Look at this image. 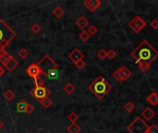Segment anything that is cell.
<instances>
[{"label": "cell", "mask_w": 158, "mask_h": 133, "mask_svg": "<svg viewBox=\"0 0 158 133\" xmlns=\"http://www.w3.org/2000/svg\"><path fill=\"white\" fill-rule=\"evenodd\" d=\"M79 37H80L81 41H82L83 43H85V42H87V41L91 38V35L89 34V32H88L87 31L83 30V31L80 33Z\"/></svg>", "instance_id": "cell-22"}, {"label": "cell", "mask_w": 158, "mask_h": 133, "mask_svg": "<svg viewBox=\"0 0 158 133\" xmlns=\"http://www.w3.org/2000/svg\"><path fill=\"white\" fill-rule=\"evenodd\" d=\"M44 75L48 79H56L58 76V72H57V69H51Z\"/></svg>", "instance_id": "cell-21"}, {"label": "cell", "mask_w": 158, "mask_h": 133, "mask_svg": "<svg viewBox=\"0 0 158 133\" xmlns=\"http://www.w3.org/2000/svg\"><path fill=\"white\" fill-rule=\"evenodd\" d=\"M4 73H5V69L0 65V78L3 76V74H4Z\"/></svg>", "instance_id": "cell-37"}, {"label": "cell", "mask_w": 158, "mask_h": 133, "mask_svg": "<svg viewBox=\"0 0 158 133\" xmlns=\"http://www.w3.org/2000/svg\"><path fill=\"white\" fill-rule=\"evenodd\" d=\"M52 13H53V15L56 18V19H61L63 16H64V9L61 7V6H56L54 9H53V11H52Z\"/></svg>", "instance_id": "cell-18"}, {"label": "cell", "mask_w": 158, "mask_h": 133, "mask_svg": "<svg viewBox=\"0 0 158 133\" xmlns=\"http://www.w3.org/2000/svg\"><path fill=\"white\" fill-rule=\"evenodd\" d=\"M16 37V32L0 18V53L5 51Z\"/></svg>", "instance_id": "cell-3"}, {"label": "cell", "mask_w": 158, "mask_h": 133, "mask_svg": "<svg viewBox=\"0 0 158 133\" xmlns=\"http://www.w3.org/2000/svg\"><path fill=\"white\" fill-rule=\"evenodd\" d=\"M89 90L92 92V94L99 100H103L106 95L111 92L112 86L111 84L103 77L99 76L97 77L90 85Z\"/></svg>", "instance_id": "cell-2"}, {"label": "cell", "mask_w": 158, "mask_h": 133, "mask_svg": "<svg viewBox=\"0 0 158 133\" xmlns=\"http://www.w3.org/2000/svg\"><path fill=\"white\" fill-rule=\"evenodd\" d=\"M33 111H34V106L31 104H28V106H27V109H26V114H29L30 115Z\"/></svg>", "instance_id": "cell-36"}, {"label": "cell", "mask_w": 158, "mask_h": 133, "mask_svg": "<svg viewBox=\"0 0 158 133\" xmlns=\"http://www.w3.org/2000/svg\"><path fill=\"white\" fill-rule=\"evenodd\" d=\"M19 66V62H18V60H16L13 56L9 59V61L4 66L7 70H9V71H13L17 67Z\"/></svg>", "instance_id": "cell-14"}, {"label": "cell", "mask_w": 158, "mask_h": 133, "mask_svg": "<svg viewBox=\"0 0 158 133\" xmlns=\"http://www.w3.org/2000/svg\"><path fill=\"white\" fill-rule=\"evenodd\" d=\"M11 57H12V56H11L6 50L0 53V62H1L4 66L9 61V59H10Z\"/></svg>", "instance_id": "cell-17"}, {"label": "cell", "mask_w": 158, "mask_h": 133, "mask_svg": "<svg viewBox=\"0 0 158 133\" xmlns=\"http://www.w3.org/2000/svg\"><path fill=\"white\" fill-rule=\"evenodd\" d=\"M28 102L25 100H21L17 103V111L19 113H26V109L28 106Z\"/></svg>", "instance_id": "cell-16"}, {"label": "cell", "mask_w": 158, "mask_h": 133, "mask_svg": "<svg viewBox=\"0 0 158 133\" xmlns=\"http://www.w3.org/2000/svg\"><path fill=\"white\" fill-rule=\"evenodd\" d=\"M147 133H158V126L156 124H152L151 126H149Z\"/></svg>", "instance_id": "cell-33"}, {"label": "cell", "mask_w": 158, "mask_h": 133, "mask_svg": "<svg viewBox=\"0 0 158 133\" xmlns=\"http://www.w3.org/2000/svg\"><path fill=\"white\" fill-rule=\"evenodd\" d=\"M97 56H98L100 59H102V60L106 59V58L107 57V51L105 50V49H100V50L97 52Z\"/></svg>", "instance_id": "cell-28"}, {"label": "cell", "mask_w": 158, "mask_h": 133, "mask_svg": "<svg viewBox=\"0 0 158 133\" xmlns=\"http://www.w3.org/2000/svg\"><path fill=\"white\" fill-rule=\"evenodd\" d=\"M29 133H32V132H29Z\"/></svg>", "instance_id": "cell-39"}, {"label": "cell", "mask_w": 158, "mask_h": 133, "mask_svg": "<svg viewBox=\"0 0 158 133\" xmlns=\"http://www.w3.org/2000/svg\"><path fill=\"white\" fill-rule=\"evenodd\" d=\"M39 103L42 105V106H43V107H44V108H48V107H50V106H51V105H52V100H51L49 97H46V98H44V99H43V100L39 101Z\"/></svg>", "instance_id": "cell-23"}, {"label": "cell", "mask_w": 158, "mask_h": 133, "mask_svg": "<svg viewBox=\"0 0 158 133\" xmlns=\"http://www.w3.org/2000/svg\"><path fill=\"white\" fill-rule=\"evenodd\" d=\"M148 129L149 126L141 117L134 118L127 127V131L130 133H147Z\"/></svg>", "instance_id": "cell-4"}, {"label": "cell", "mask_w": 158, "mask_h": 133, "mask_svg": "<svg viewBox=\"0 0 158 133\" xmlns=\"http://www.w3.org/2000/svg\"><path fill=\"white\" fill-rule=\"evenodd\" d=\"M4 97L6 101L10 102L15 98V94L11 91V90H7L5 94H4Z\"/></svg>", "instance_id": "cell-24"}, {"label": "cell", "mask_w": 158, "mask_h": 133, "mask_svg": "<svg viewBox=\"0 0 158 133\" xmlns=\"http://www.w3.org/2000/svg\"><path fill=\"white\" fill-rule=\"evenodd\" d=\"M63 90H64V92H65L67 94L70 95V94H72L75 92V86H74L71 82H68V83L63 87Z\"/></svg>", "instance_id": "cell-20"}, {"label": "cell", "mask_w": 158, "mask_h": 133, "mask_svg": "<svg viewBox=\"0 0 158 133\" xmlns=\"http://www.w3.org/2000/svg\"><path fill=\"white\" fill-rule=\"evenodd\" d=\"M3 127H4V124H3V122H2V121L0 120V131H1L2 129H3Z\"/></svg>", "instance_id": "cell-38"}, {"label": "cell", "mask_w": 158, "mask_h": 133, "mask_svg": "<svg viewBox=\"0 0 158 133\" xmlns=\"http://www.w3.org/2000/svg\"><path fill=\"white\" fill-rule=\"evenodd\" d=\"M150 26L151 28H153L154 30H157L158 29V19H153L150 22Z\"/></svg>", "instance_id": "cell-35"}, {"label": "cell", "mask_w": 158, "mask_h": 133, "mask_svg": "<svg viewBox=\"0 0 158 133\" xmlns=\"http://www.w3.org/2000/svg\"><path fill=\"white\" fill-rule=\"evenodd\" d=\"M68 57H69V59L73 64H76V63H78L79 61L83 60V58H84V54H83L80 49L75 48V49H73V50L69 54Z\"/></svg>", "instance_id": "cell-10"}, {"label": "cell", "mask_w": 158, "mask_h": 133, "mask_svg": "<svg viewBox=\"0 0 158 133\" xmlns=\"http://www.w3.org/2000/svg\"><path fill=\"white\" fill-rule=\"evenodd\" d=\"M146 101L151 104L152 106H156L158 105V93L156 92H153L151 93L147 97H146Z\"/></svg>", "instance_id": "cell-13"}, {"label": "cell", "mask_w": 158, "mask_h": 133, "mask_svg": "<svg viewBox=\"0 0 158 133\" xmlns=\"http://www.w3.org/2000/svg\"><path fill=\"white\" fill-rule=\"evenodd\" d=\"M33 83L35 85V87H40V86H44V80L41 78V77H38V78H35L33 79Z\"/></svg>", "instance_id": "cell-30"}, {"label": "cell", "mask_w": 158, "mask_h": 133, "mask_svg": "<svg viewBox=\"0 0 158 133\" xmlns=\"http://www.w3.org/2000/svg\"><path fill=\"white\" fill-rule=\"evenodd\" d=\"M83 5L89 11L94 12L102 6V2L100 0H85Z\"/></svg>", "instance_id": "cell-11"}, {"label": "cell", "mask_w": 158, "mask_h": 133, "mask_svg": "<svg viewBox=\"0 0 158 133\" xmlns=\"http://www.w3.org/2000/svg\"><path fill=\"white\" fill-rule=\"evenodd\" d=\"M155 117H156V112H155L151 107H146V108L141 113V118H142L143 119L147 120V121H151Z\"/></svg>", "instance_id": "cell-12"}, {"label": "cell", "mask_w": 158, "mask_h": 133, "mask_svg": "<svg viewBox=\"0 0 158 133\" xmlns=\"http://www.w3.org/2000/svg\"><path fill=\"white\" fill-rule=\"evenodd\" d=\"M68 133H80L81 132V127L77 123H72L67 128Z\"/></svg>", "instance_id": "cell-19"}, {"label": "cell", "mask_w": 158, "mask_h": 133, "mask_svg": "<svg viewBox=\"0 0 158 133\" xmlns=\"http://www.w3.org/2000/svg\"><path fill=\"white\" fill-rule=\"evenodd\" d=\"M41 30H42V28H41V26H40L39 23H34V24H32L31 27V31L33 33H35V34L39 33V32L41 31Z\"/></svg>", "instance_id": "cell-27"}, {"label": "cell", "mask_w": 158, "mask_h": 133, "mask_svg": "<svg viewBox=\"0 0 158 133\" xmlns=\"http://www.w3.org/2000/svg\"><path fill=\"white\" fill-rule=\"evenodd\" d=\"M116 57H117V53H116V51L113 50V49H109V50L107 51V58H109V59H114V58H116Z\"/></svg>", "instance_id": "cell-32"}, {"label": "cell", "mask_w": 158, "mask_h": 133, "mask_svg": "<svg viewBox=\"0 0 158 133\" xmlns=\"http://www.w3.org/2000/svg\"><path fill=\"white\" fill-rule=\"evenodd\" d=\"M76 25L80 28V29H85L88 25H89V21L88 19L83 17V16H81L77 20H76Z\"/></svg>", "instance_id": "cell-15"}, {"label": "cell", "mask_w": 158, "mask_h": 133, "mask_svg": "<svg viewBox=\"0 0 158 133\" xmlns=\"http://www.w3.org/2000/svg\"><path fill=\"white\" fill-rule=\"evenodd\" d=\"M131 56L134 59L140 69L145 72L151 68L152 63L157 58L158 52L147 40H143L131 53Z\"/></svg>", "instance_id": "cell-1"}, {"label": "cell", "mask_w": 158, "mask_h": 133, "mask_svg": "<svg viewBox=\"0 0 158 133\" xmlns=\"http://www.w3.org/2000/svg\"><path fill=\"white\" fill-rule=\"evenodd\" d=\"M26 73L31 77L32 79H35V78H38V77H41L42 75H44V72L43 70L41 69V68L38 66V64L36 63H32L31 64L27 69H26Z\"/></svg>", "instance_id": "cell-9"}, {"label": "cell", "mask_w": 158, "mask_h": 133, "mask_svg": "<svg viewBox=\"0 0 158 133\" xmlns=\"http://www.w3.org/2000/svg\"><path fill=\"white\" fill-rule=\"evenodd\" d=\"M132 75V71L131 69H129L126 66H122L118 69H117L113 73H112V77L117 80L118 81H126Z\"/></svg>", "instance_id": "cell-6"}, {"label": "cell", "mask_w": 158, "mask_h": 133, "mask_svg": "<svg viewBox=\"0 0 158 133\" xmlns=\"http://www.w3.org/2000/svg\"><path fill=\"white\" fill-rule=\"evenodd\" d=\"M28 56H29V52L27 51V49L22 48V49H20V50H19V56L21 59H25V58H27V57H28Z\"/></svg>", "instance_id": "cell-31"}, {"label": "cell", "mask_w": 158, "mask_h": 133, "mask_svg": "<svg viewBox=\"0 0 158 133\" xmlns=\"http://www.w3.org/2000/svg\"><path fill=\"white\" fill-rule=\"evenodd\" d=\"M85 65H86V63H85L84 60H81V61H79L78 63L75 64V66L77 67L78 69H82L85 67Z\"/></svg>", "instance_id": "cell-34"}, {"label": "cell", "mask_w": 158, "mask_h": 133, "mask_svg": "<svg viewBox=\"0 0 158 133\" xmlns=\"http://www.w3.org/2000/svg\"><path fill=\"white\" fill-rule=\"evenodd\" d=\"M135 108V105L132 102H127L124 106V109L128 112V113H132L133 110Z\"/></svg>", "instance_id": "cell-25"}, {"label": "cell", "mask_w": 158, "mask_h": 133, "mask_svg": "<svg viewBox=\"0 0 158 133\" xmlns=\"http://www.w3.org/2000/svg\"><path fill=\"white\" fill-rule=\"evenodd\" d=\"M68 119L69 121L72 124V123H76L79 119V116L75 113V112H71L70 114H69L68 116Z\"/></svg>", "instance_id": "cell-26"}, {"label": "cell", "mask_w": 158, "mask_h": 133, "mask_svg": "<svg viewBox=\"0 0 158 133\" xmlns=\"http://www.w3.org/2000/svg\"><path fill=\"white\" fill-rule=\"evenodd\" d=\"M37 64L43 70L44 74H45L51 69H57V64L47 55H45Z\"/></svg>", "instance_id": "cell-5"}, {"label": "cell", "mask_w": 158, "mask_h": 133, "mask_svg": "<svg viewBox=\"0 0 158 133\" xmlns=\"http://www.w3.org/2000/svg\"><path fill=\"white\" fill-rule=\"evenodd\" d=\"M30 93H31V96L39 102V101L49 96L50 90L45 86H40V87H34L33 89L31 90Z\"/></svg>", "instance_id": "cell-7"}, {"label": "cell", "mask_w": 158, "mask_h": 133, "mask_svg": "<svg viewBox=\"0 0 158 133\" xmlns=\"http://www.w3.org/2000/svg\"><path fill=\"white\" fill-rule=\"evenodd\" d=\"M87 31L89 32V34H90L91 36H94V35H95V34L98 32V29H97V27H96V26H94V25H91V26H89V28H88Z\"/></svg>", "instance_id": "cell-29"}, {"label": "cell", "mask_w": 158, "mask_h": 133, "mask_svg": "<svg viewBox=\"0 0 158 133\" xmlns=\"http://www.w3.org/2000/svg\"><path fill=\"white\" fill-rule=\"evenodd\" d=\"M146 26V22L144 19H143L140 16H135L130 22H129V27L131 30H132L133 32L139 33L141 32Z\"/></svg>", "instance_id": "cell-8"}]
</instances>
